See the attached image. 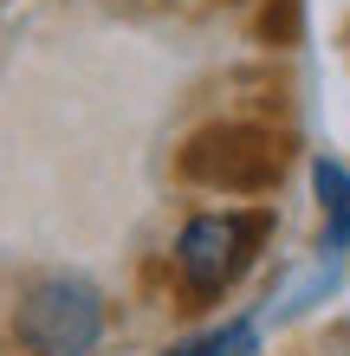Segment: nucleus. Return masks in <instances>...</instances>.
Wrapping results in <instances>:
<instances>
[{
	"label": "nucleus",
	"mask_w": 350,
	"mask_h": 356,
	"mask_svg": "<svg viewBox=\"0 0 350 356\" xmlns=\"http://www.w3.org/2000/svg\"><path fill=\"white\" fill-rule=\"evenodd\" d=\"M279 214L266 201H208L175 220L169 246H162V279L182 311H214L253 279V266L273 246Z\"/></svg>",
	"instance_id": "1"
},
{
	"label": "nucleus",
	"mask_w": 350,
	"mask_h": 356,
	"mask_svg": "<svg viewBox=\"0 0 350 356\" xmlns=\"http://www.w3.org/2000/svg\"><path fill=\"white\" fill-rule=\"evenodd\" d=\"M117 330V305L91 272L46 266L19 285L7 311V350L13 356H104Z\"/></svg>",
	"instance_id": "2"
},
{
	"label": "nucleus",
	"mask_w": 350,
	"mask_h": 356,
	"mask_svg": "<svg viewBox=\"0 0 350 356\" xmlns=\"http://www.w3.org/2000/svg\"><path fill=\"white\" fill-rule=\"evenodd\" d=\"M182 181L208 188V195H228V201H260L273 195L279 175H285V136H273L266 123H208V130H195L182 143L175 156Z\"/></svg>",
	"instance_id": "3"
},
{
	"label": "nucleus",
	"mask_w": 350,
	"mask_h": 356,
	"mask_svg": "<svg viewBox=\"0 0 350 356\" xmlns=\"http://www.w3.org/2000/svg\"><path fill=\"white\" fill-rule=\"evenodd\" d=\"M344 279H350V259H337V253H305V259H292L279 272L273 285H266V298L253 305V318H260V330H285V324H305L318 305H331L337 291H344Z\"/></svg>",
	"instance_id": "4"
},
{
	"label": "nucleus",
	"mask_w": 350,
	"mask_h": 356,
	"mask_svg": "<svg viewBox=\"0 0 350 356\" xmlns=\"http://www.w3.org/2000/svg\"><path fill=\"white\" fill-rule=\"evenodd\" d=\"M305 181H312V201H318V253L350 259V162L344 156H312Z\"/></svg>",
	"instance_id": "5"
},
{
	"label": "nucleus",
	"mask_w": 350,
	"mask_h": 356,
	"mask_svg": "<svg viewBox=\"0 0 350 356\" xmlns=\"http://www.w3.org/2000/svg\"><path fill=\"white\" fill-rule=\"evenodd\" d=\"M266 350V330L253 311H234V318H208L201 330H189L169 356H260Z\"/></svg>",
	"instance_id": "6"
},
{
	"label": "nucleus",
	"mask_w": 350,
	"mask_h": 356,
	"mask_svg": "<svg viewBox=\"0 0 350 356\" xmlns=\"http://www.w3.org/2000/svg\"><path fill=\"white\" fill-rule=\"evenodd\" d=\"M260 33L273 39V46H279V39H292V0H273V7L260 13Z\"/></svg>",
	"instance_id": "7"
},
{
	"label": "nucleus",
	"mask_w": 350,
	"mask_h": 356,
	"mask_svg": "<svg viewBox=\"0 0 350 356\" xmlns=\"http://www.w3.org/2000/svg\"><path fill=\"white\" fill-rule=\"evenodd\" d=\"M156 7H195V0H156Z\"/></svg>",
	"instance_id": "8"
},
{
	"label": "nucleus",
	"mask_w": 350,
	"mask_h": 356,
	"mask_svg": "<svg viewBox=\"0 0 350 356\" xmlns=\"http://www.w3.org/2000/svg\"><path fill=\"white\" fill-rule=\"evenodd\" d=\"M162 356H169V350H162Z\"/></svg>",
	"instance_id": "9"
}]
</instances>
